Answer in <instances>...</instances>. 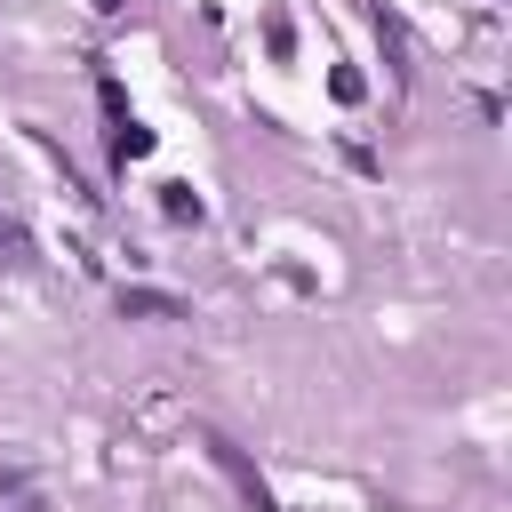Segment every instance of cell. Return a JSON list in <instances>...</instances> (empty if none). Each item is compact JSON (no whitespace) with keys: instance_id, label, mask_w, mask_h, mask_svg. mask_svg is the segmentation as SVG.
<instances>
[{"instance_id":"6da1fadb","label":"cell","mask_w":512,"mask_h":512,"mask_svg":"<svg viewBox=\"0 0 512 512\" xmlns=\"http://www.w3.org/2000/svg\"><path fill=\"white\" fill-rule=\"evenodd\" d=\"M208 456H216V464H224V472H232V488H240V496H248V504H256V512H280V504H272V488H264V480H256V464H248V456H240V448H232V440H224V432H208Z\"/></svg>"},{"instance_id":"3957f363","label":"cell","mask_w":512,"mask_h":512,"mask_svg":"<svg viewBox=\"0 0 512 512\" xmlns=\"http://www.w3.org/2000/svg\"><path fill=\"white\" fill-rule=\"evenodd\" d=\"M160 200H168V216H200V200H192L184 184H160Z\"/></svg>"},{"instance_id":"7a4b0ae2","label":"cell","mask_w":512,"mask_h":512,"mask_svg":"<svg viewBox=\"0 0 512 512\" xmlns=\"http://www.w3.org/2000/svg\"><path fill=\"white\" fill-rule=\"evenodd\" d=\"M120 312H128V320H184V304L160 296V288H120Z\"/></svg>"}]
</instances>
